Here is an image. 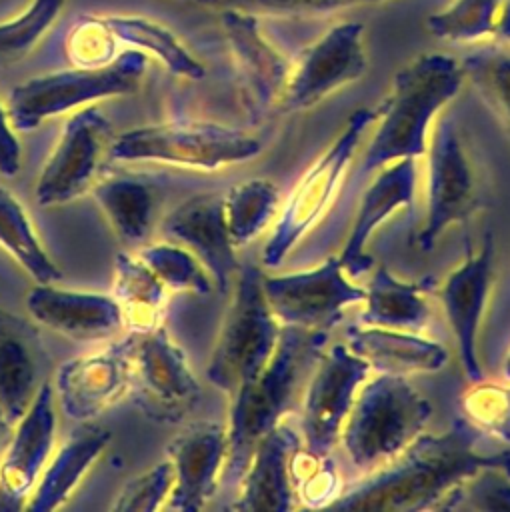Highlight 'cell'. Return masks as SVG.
<instances>
[{
  "mask_svg": "<svg viewBox=\"0 0 510 512\" xmlns=\"http://www.w3.org/2000/svg\"><path fill=\"white\" fill-rule=\"evenodd\" d=\"M480 432L454 418L440 436L418 434L390 466L340 492L330 508L418 512L438 510L440 502L472 472L498 466L510 472V450L480 452Z\"/></svg>",
  "mask_w": 510,
  "mask_h": 512,
  "instance_id": "cell-1",
  "label": "cell"
},
{
  "mask_svg": "<svg viewBox=\"0 0 510 512\" xmlns=\"http://www.w3.org/2000/svg\"><path fill=\"white\" fill-rule=\"evenodd\" d=\"M430 402L406 376L378 374L362 386L342 426V442L360 470L394 460L430 420Z\"/></svg>",
  "mask_w": 510,
  "mask_h": 512,
  "instance_id": "cell-4",
  "label": "cell"
},
{
  "mask_svg": "<svg viewBox=\"0 0 510 512\" xmlns=\"http://www.w3.org/2000/svg\"><path fill=\"white\" fill-rule=\"evenodd\" d=\"M172 484L174 472L170 460L156 462L146 472L130 478L110 508L116 512H154L166 504Z\"/></svg>",
  "mask_w": 510,
  "mask_h": 512,
  "instance_id": "cell-40",
  "label": "cell"
},
{
  "mask_svg": "<svg viewBox=\"0 0 510 512\" xmlns=\"http://www.w3.org/2000/svg\"><path fill=\"white\" fill-rule=\"evenodd\" d=\"M416 196V158H400L382 166L380 174L362 196L360 208L352 222L348 240L340 252V264L350 276L372 268V258L366 254V242L372 232L390 214L400 208H414Z\"/></svg>",
  "mask_w": 510,
  "mask_h": 512,
  "instance_id": "cell-22",
  "label": "cell"
},
{
  "mask_svg": "<svg viewBox=\"0 0 510 512\" xmlns=\"http://www.w3.org/2000/svg\"><path fill=\"white\" fill-rule=\"evenodd\" d=\"M464 80L462 64L442 52L420 54L400 68L390 94L376 110L378 126L364 150L362 172L422 156L432 120L458 94Z\"/></svg>",
  "mask_w": 510,
  "mask_h": 512,
  "instance_id": "cell-2",
  "label": "cell"
},
{
  "mask_svg": "<svg viewBox=\"0 0 510 512\" xmlns=\"http://www.w3.org/2000/svg\"><path fill=\"white\" fill-rule=\"evenodd\" d=\"M464 418L480 432L498 442L510 444V380L472 382L462 394Z\"/></svg>",
  "mask_w": 510,
  "mask_h": 512,
  "instance_id": "cell-35",
  "label": "cell"
},
{
  "mask_svg": "<svg viewBox=\"0 0 510 512\" xmlns=\"http://www.w3.org/2000/svg\"><path fill=\"white\" fill-rule=\"evenodd\" d=\"M26 308L38 324L82 342L110 338L124 326L112 294L36 284L26 296Z\"/></svg>",
  "mask_w": 510,
  "mask_h": 512,
  "instance_id": "cell-21",
  "label": "cell"
},
{
  "mask_svg": "<svg viewBox=\"0 0 510 512\" xmlns=\"http://www.w3.org/2000/svg\"><path fill=\"white\" fill-rule=\"evenodd\" d=\"M280 206V190L268 178H252L224 194V214L234 246L256 238L274 218Z\"/></svg>",
  "mask_w": 510,
  "mask_h": 512,
  "instance_id": "cell-31",
  "label": "cell"
},
{
  "mask_svg": "<svg viewBox=\"0 0 510 512\" xmlns=\"http://www.w3.org/2000/svg\"><path fill=\"white\" fill-rule=\"evenodd\" d=\"M346 346L378 374L410 376L436 372L448 362V350L434 340L382 326H350Z\"/></svg>",
  "mask_w": 510,
  "mask_h": 512,
  "instance_id": "cell-24",
  "label": "cell"
},
{
  "mask_svg": "<svg viewBox=\"0 0 510 512\" xmlns=\"http://www.w3.org/2000/svg\"><path fill=\"white\" fill-rule=\"evenodd\" d=\"M280 328L282 324L264 296L260 268L254 264L238 266L234 298L206 368L208 380L232 396L268 364Z\"/></svg>",
  "mask_w": 510,
  "mask_h": 512,
  "instance_id": "cell-7",
  "label": "cell"
},
{
  "mask_svg": "<svg viewBox=\"0 0 510 512\" xmlns=\"http://www.w3.org/2000/svg\"><path fill=\"white\" fill-rule=\"evenodd\" d=\"M112 140V124L96 106L76 110L38 176L36 202L60 206L92 188Z\"/></svg>",
  "mask_w": 510,
  "mask_h": 512,
  "instance_id": "cell-10",
  "label": "cell"
},
{
  "mask_svg": "<svg viewBox=\"0 0 510 512\" xmlns=\"http://www.w3.org/2000/svg\"><path fill=\"white\" fill-rule=\"evenodd\" d=\"M326 330H306L282 324L278 344L256 378L232 394L226 426L228 452L222 480L238 484L258 440L268 434L290 408L304 370L318 356Z\"/></svg>",
  "mask_w": 510,
  "mask_h": 512,
  "instance_id": "cell-3",
  "label": "cell"
},
{
  "mask_svg": "<svg viewBox=\"0 0 510 512\" xmlns=\"http://www.w3.org/2000/svg\"><path fill=\"white\" fill-rule=\"evenodd\" d=\"M300 448V440L286 424H276L264 434L240 478V494L232 504L242 512H286L294 506V486L290 460Z\"/></svg>",
  "mask_w": 510,
  "mask_h": 512,
  "instance_id": "cell-23",
  "label": "cell"
},
{
  "mask_svg": "<svg viewBox=\"0 0 510 512\" xmlns=\"http://www.w3.org/2000/svg\"><path fill=\"white\" fill-rule=\"evenodd\" d=\"M460 64L464 78L510 128V54L486 48L466 54Z\"/></svg>",
  "mask_w": 510,
  "mask_h": 512,
  "instance_id": "cell-37",
  "label": "cell"
},
{
  "mask_svg": "<svg viewBox=\"0 0 510 512\" xmlns=\"http://www.w3.org/2000/svg\"><path fill=\"white\" fill-rule=\"evenodd\" d=\"M222 28L236 66L246 114L258 120L278 108L292 62L264 36L252 12L224 10Z\"/></svg>",
  "mask_w": 510,
  "mask_h": 512,
  "instance_id": "cell-16",
  "label": "cell"
},
{
  "mask_svg": "<svg viewBox=\"0 0 510 512\" xmlns=\"http://www.w3.org/2000/svg\"><path fill=\"white\" fill-rule=\"evenodd\" d=\"M66 0H34L18 18L0 24V66L24 60L58 18Z\"/></svg>",
  "mask_w": 510,
  "mask_h": 512,
  "instance_id": "cell-36",
  "label": "cell"
},
{
  "mask_svg": "<svg viewBox=\"0 0 510 512\" xmlns=\"http://www.w3.org/2000/svg\"><path fill=\"white\" fill-rule=\"evenodd\" d=\"M56 396L50 382H42L16 420L0 460V508H24V502L48 464L56 440Z\"/></svg>",
  "mask_w": 510,
  "mask_h": 512,
  "instance_id": "cell-17",
  "label": "cell"
},
{
  "mask_svg": "<svg viewBox=\"0 0 510 512\" xmlns=\"http://www.w3.org/2000/svg\"><path fill=\"white\" fill-rule=\"evenodd\" d=\"M374 120L376 110H354L332 146L302 174L262 250V262L266 266H280L294 244L322 218L346 172V166L360 144L362 134Z\"/></svg>",
  "mask_w": 510,
  "mask_h": 512,
  "instance_id": "cell-8",
  "label": "cell"
},
{
  "mask_svg": "<svg viewBox=\"0 0 510 512\" xmlns=\"http://www.w3.org/2000/svg\"><path fill=\"white\" fill-rule=\"evenodd\" d=\"M364 290L362 324L394 330H420L426 326L430 308L420 286L402 282L384 266H378Z\"/></svg>",
  "mask_w": 510,
  "mask_h": 512,
  "instance_id": "cell-27",
  "label": "cell"
},
{
  "mask_svg": "<svg viewBox=\"0 0 510 512\" xmlns=\"http://www.w3.org/2000/svg\"><path fill=\"white\" fill-rule=\"evenodd\" d=\"M368 370L346 344H334L322 356L304 394L302 438L308 452L330 454Z\"/></svg>",
  "mask_w": 510,
  "mask_h": 512,
  "instance_id": "cell-14",
  "label": "cell"
},
{
  "mask_svg": "<svg viewBox=\"0 0 510 512\" xmlns=\"http://www.w3.org/2000/svg\"><path fill=\"white\" fill-rule=\"evenodd\" d=\"M132 388L142 408L164 420H180L200 398V384L186 354L172 342L162 324L136 334Z\"/></svg>",
  "mask_w": 510,
  "mask_h": 512,
  "instance_id": "cell-15",
  "label": "cell"
},
{
  "mask_svg": "<svg viewBox=\"0 0 510 512\" xmlns=\"http://www.w3.org/2000/svg\"><path fill=\"white\" fill-rule=\"evenodd\" d=\"M92 194L118 238L140 248L148 238L154 216L150 186L136 178L114 176L94 184Z\"/></svg>",
  "mask_w": 510,
  "mask_h": 512,
  "instance_id": "cell-28",
  "label": "cell"
},
{
  "mask_svg": "<svg viewBox=\"0 0 510 512\" xmlns=\"http://www.w3.org/2000/svg\"><path fill=\"white\" fill-rule=\"evenodd\" d=\"M148 58L142 50H124L96 68L76 66L40 74L16 84L8 96V116L16 130H34L44 120L90 102L134 94L144 78Z\"/></svg>",
  "mask_w": 510,
  "mask_h": 512,
  "instance_id": "cell-5",
  "label": "cell"
},
{
  "mask_svg": "<svg viewBox=\"0 0 510 512\" xmlns=\"http://www.w3.org/2000/svg\"><path fill=\"white\" fill-rule=\"evenodd\" d=\"M492 38L500 42H510V0H502Z\"/></svg>",
  "mask_w": 510,
  "mask_h": 512,
  "instance_id": "cell-44",
  "label": "cell"
},
{
  "mask_svg": "<svg viewBox=\"0 0 510 512\" xmlns=\"http://www.w3.org/2000/svg\"><path fill=\"white\" fill-rule=\"evenodd\" d=\"M108 444L110 432L102 426L86 424L76 430L44 466L24 502V510L50 512L64 506Z\"/></svg>",
  "mask_w": 510,
  "mask_h": 512,
  "instance_id": "cell-25",
  "label": "cell"
},
{
  "mask_svg": "<svg viewBox=\"0 0 510 512\" xmlns=\"http://www.w3.org/2000/svg\"><path fill=\"white\" fill-rule=\"evenodd\" d=\"M426 152V222L418 232L422 250H430L450 224L464 222L478 206L474 170L450 116L438 120Z\"/></svg>",
  "mask_w": 510,
  "mask_h": 512,
  "instance_id": "cell-12",
  "label": "cell"
},
{
  "mask_svg": "<svg viewBox=\"0 0 510 512\" xmlns=\"http://www.w3.org/2000/svg\"><path fill=\"white\" fill-rule=\"evenodd\" d=\"M108 30L118 42L136 46L142 52L156 56L168 72L188 80H200L204 66L196 60L188 48L162 24L142 16H102Z\"/></svg>",
  "mask_w": 510,
  "mask_h": 512,
  "instance_id": "cell-29",
  "label": "cell"
},
{
  "mask_svg": "<svg viewBox=\"0 0 510 512\" xmlns=\"http://www.w3.org/2000/svg\"><path fill=\"white\" fill-rule=\"evenodd\" d=\"M222 10H244L252 14L300 16V14H330L354 6L378 4L384 0H196Z\"/></svg>",
  "mask_w": 510,
  "mask_h": 512,
  "instance_id": "cell-42",
  "label": "cell"
},
{
  "mask_svg": "<svg viewBox=\"0 0 510 512\" xmlns=\"http://www.w3.org/2000/svg\"><path fill=\"white\" fill-rule=\"evenodd\" d=\"M226 452V426L218 422H198L180 432L168 444L174 484L166 500V508L180 512L204 508L218 486Z\"/></svg>",
  "mask_w": 510,
  "mask_h": 512,
  "instance_id": "cell-20",
  "label": "cell"
},
{
  "mask_svg": "<svg viewBox=\"0 0 510 512\" xmlns=\"http://www.w3.org/2000/svg\"><path fill=\"white\" fill-rule=\"evenodd\" d=\"M116 38L104 24L102 16L82 18L68 34L66 52L76 66L96 68L114 60Z\"/></svg>",
  "mask_w": 510,
  "mask_h": 512,
  "instance_id": "cell-41",
  "label": "cell"
},
{
  "mask_svg": "<svg viewBox=\"0 0 510 512\" xmlns=\"http://www.w3.org/2000/svg\"><path fill=\"white\" fill-rule=\"evenodd\" d=\"M36 366L18 334L0 330V410L14 426L36 394Z\"/></svg>",
  "mask_w": 510,
  "mask_h": 512,
  "instance_id": "cell-32",
  "label": "cell"
},
{
  "mask_svg": "<svg viewBox=\"0 0 510 512\" xmlns=\"http://www.w3.org/2000/svg\"><path fill=\"white\" fill-rule=\"evenodd\" d=\"M262 144L248 132L206 120H170L114 136L108 156L120 162H160L196 170H218L244 162Z\"/></svg>",
  "mask_w": 510,
  "mask_h": 512,
  "instance_id": "cell-6",
  "label": "cell"
},
{
  "mask_svg": "<svg viewBox=\"0 0 510 512\" xmlns=\"http://www.w3.org/2000/svg\"><path fill=\"white\" fill-rule=\"evenodd\" d=\"M504 378L510 380V352L506 356V362H504Z\"/></svg>",
  "mask_w": 510,
  "mask_h": 512,
  "instance_id": "cell-46",
  "label": "cell"
},
{
  "mask_svg": "<svg viewBox=\"0 0 510 512\" xmlns=\"http://www.w3.org/2000/svg\"><path fill=\"white\" fill-rule=\"evenodd\" d=\"M12 128L8 110L0 104V174L6 178L16 176L22 166V148Z\"/></svg>",
  "mask_w": 510,
  "mask_h": 512,
  "instance_id": "cell-43",
  "label": "cell"
},
{
  "mask_svg": "<svg viewBox=\"0 0 510 512\" xmlns=\"http://www.w3.org/2000/svg\"><path fill=\"white\" fill-rule=\"evenodd\" d=\"M10 428H12V424L8 422V418L4 416V412L0 410V460H2V454H4V448H6V444H8V438H10Z\"/></svg>",
  "mask_w": 510,
  "mask_h": 512,
  "instance_id": "cell-45",
  "label": "cell"
},
{
  "mask_svg": "<svg viewBox=\"0 0 510 512\" xmlns=\"http://www.w3.org/2000/svg\"><path fill=\"white\" fill-rule=\"evenodd\" d=\"M438 510H510V472L498 466L478 468L440 502Z\"/></svg>",
  "mask_w": 510,
  "mask_h": 512,
  "instance_id": "cell-38",
  "label": "cell"
},
{
  "mask_svg": "<svg viewBox=\"0 0 510 512\" xmlns=\"http://www.w3.org/2000/svg\"><path fill=\"white\" fill-rule=\"evenodd\" d=\"M502 0H450L426 18L432 36L448 42L492 38Z\"/></svg>",
  "mask_w": 510,
  "mask_h": 512,
  "instance_id": "cell-33",
  "label": "cell"
},
{
  "mask_svg": "<svg viewBox=\"0 0 510 512\" xmlns=\"http://www.w3.org/2000/svg\"><path fill=\"white\" fill-rule=\"evenodd\" d=\"M492 266L494 238L492 232H486L480 250L476 254L468 250L464 262L448 274L438 292L458 344L462 370L470 382L482 380L476 338L492 282Z\"/></svg>",
  "mask_w": 510,
  "mask_h": 512,
  "instance_id": "cell-19",
  "label": "cell"
},
{
  "mask_svg": "<svg viewBox=\"0 0 510 512\" xmlns=\"http://www.w3.org/2000/svg\"><path fill=\"white\" fill-rule=\"evenodd\" d=\"M364 70L366 50L362 24H336L296 56L278 110L298 112L312 108L332 92L358 80Z\"/></svg>",
  "mask_w": 510,
  "mask_h": 512,
  "instance_id": "cell-11",
  "label": "cell"
},
{
  "mask_svg": "<svg viewBox=\"0 0 510 512\" xmlns=\"http://www.w3.org/2000/svg\"><path fill=\"white\" fill-rule=\"evenodd\" d=\"M294 494L310 508L330 506L340 494L336 466L328 454L318 456L298 448L290 460Z\"/></svg>",
  "mask_w": 510,
  "mask_h": 512,
  "instance_id": "cell-39",
  "label": "cell"
},
{
  "mask_svg": "<svg viewBox=\"0 0 510 512\" xmlns=\"http://www.w3.org/2000/svg\"><path fill=\"white\" fill-rule=\"evenodd\" d=\"M134 344L136 334L128 332L96 352L60 364L52 384L58 410L74 422H90L120 402L134 382Z\"/></svg>",
  "mask_w": 510,
  "mask_h": 512,
  "instance_id": "cell-9",
  "label": "cell"
},
{
  "mask_svg": "<svg viewBox=\"0 0 510 512\" xmlns=\"http://www.w3.org/2000/svg\"><path fill=\"white\" fill-rule=\"evenodd\" d=\"M162 234L192 252L220 292L230 288L240 264L234 258L222 192H204L182 202L162 220Z\"/></svg>",
  "mask_w": 510,
  "mask_h": 512,
  "instance_id": "cell-18",
  "label": "cell"
},
{
  "mask_svg": "<svg viewBox=\"0 0 510 512\" xmlns=\"http://www.w3.org/2000/svg\"><path fill=\"white\" fill-rule=\"evenodd\" d=\"M112 296L128 332L142 334L160 326L168 288L136 252H120L116 256Z\"/></svg>",
  "mask_w": 510,
  "mask_h": 512,
  "instance_id": "cell-26",
  "label": "cell"
},
{
  "mask_svg": "<svg viewBox=\"0 0 510 512\" xmlns=\"http://www.w3.org/2000/svg\"><path fill=\"white\" fill-rule=\"evenodd\" d=\"M262 290L278 322L326 332L342 320L346 306L362 302L366 296L364 288L344 276L338 256L312 270L262 276Z\"/></svg>",
  "mask_w": 510,
  "mask_h": 512,
  "instance_id": "cell-13",
  "label": "cell"
},
{
  "mask_svg": "<svg viewBox=\"0 0 510 512\" xmlns=\"http://www.w3.org/2000/svg\"><path fill=\"white\" fill-rule=\"evenodd\" d=\"M136 254L168 290L208 294L214 286L198 258L176 242L164 240L158 244H142Z\"/></svg>",
  "mask_w": 510,
  "mask_h": 512,
  "instance_id": "cell-34",
  "label": "cell"
},
{
  "mask_svg": "<svg viewBox=\"0 0 510 512\" xmlns=\"http://www.w3.org/2000/svg\"><path fill=\"white\" fill-rule=\"evenodd\" d=\"M0 246L20 264L36 284H54L62 278L60 268L40 244L22 204L0 186Z\"/></svg>",
  "mask_w": 510,
  "mask_h": 512,
  "instance_id": "cell-30",
  "label": "cell"
}]
</instances>
